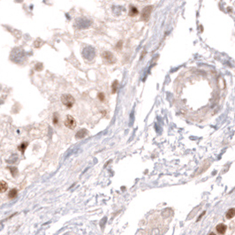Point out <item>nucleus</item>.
<instances>
[{
  "label": "nucleus",
  "instance_id": "nucleus-18",
  "mask_svg": "<svg viewBox=\"0 0 235 235\" xmlns=\"http://www.w3.org/2000/svg\"><path fill=\"white\" fill-rule=\"evenodd\" d=\"M209 235H217V234H216V233H214V232H210Z\"/></svg>",
  "mask_w": 235,
  "mask_h": 235
},
{
  "label": "nucleus",
  "instance_id": "nucleus-13",
  "mask_svg": "<svg viewBox=\"0 0 235 235\" xmlns=\"http://www.w3.org/2000/svg\"><path fill=\"white\" fill-rule=\"evenodd\" d=\"M138 13H139V11L136 9V7H134V6H131L130 7V11H129V15H130V16H132V17L136 16L138 14Z\"/></svg>",
  "mask_w": 235,
  "mask_h": 235
},
{
  "label": "nucleus",
  "instance_id": "nucleus-14",
  "mask_svg": "<svg viewBox=\"0 0 235 235\" xmlns=\"http://www.w3.org/2000/svg\"><path fill=\"white\" fill-rule=\"evenodd\" d=\"M118 85H119V82H118V80H115L114 82H113V84H112V88H111V92L114 94V93H116V91H117V88H118Z\"/></svg>",
  "mask_w": 235,
  "mask_h": 235
},
{
  "label": "nucleus",
  "instance_id": "nucleus-9",
  "mask_svg": "<svg viewBox=\"0 0 235 235\" xmlns=\"http://www.w3.org/2000/svg\"><path fill=\"white\" fill-rule=\"evenodd\" d=\"M226 217L227 219H232L235 217V208H232L230 209H228L226 211Z\"/></svg>",
  "mask_w": 235,
  "mask_h": 235
},
{
  "label": "nucleus",
  "instance_id": "nucleus-16",
  "mask_svg": "<svg viewBox=\"0 0 235 235\" xmlns=\"http://www.w3.org/2000/svg\"><path fill=\"white\" fill-rule=\"evenodd\" d=\"M97 97L100 101L103 102L104 101V98H105V96H104V94L103 93H99L98 95H97Z\"/></svg>",
  "mask_w": 235,
  "mask_h": 235
},
{
  "label": "nucleus",
  "instance_id": "nucleus-7",
  "mask_svg": "<svg viewBox=\"0 0 235 235\" xmlns=\"http://www.w3.org/2000/svg\"><path fill=\"white\" fill-rule=\"evenodd\" d=\"M152 11V6L150 5H148L146 6L143 11H142V19L144 20V21H148L149 17H150V13Z\"/></svg>",
  "mask_w": 235,
  "mask_h": 235
},
{
  "label": "nucleus",
  "instance_id": "nucleus-8",
  "mask_svg": "<svg viewBox=\"0 0 235 235\" xmlns=\"http://www.w3.org/2000/svg\"><path fill=\"white\" fill-rule=\"evenodd\" d=\"M216 230H217V232L218 234L223 235V234H225V233H226V230H227V226H226L225 224H219V225L217 226Z\"/></svg>",
  "mask_w": 235,
  "mask_h": 235
},
{
  "label": "nucleus",
  "instance_id": "nucleus-11",
  "mask_svg": "<svg viewBox=\"0 0 235 235\" xmlns=\"http://www.w3.org/2000/svg\"><path fill=\"white\" fill-rule=\"evenodd\" d=\"M8 188V185L5 181L4 180H0V193H5L6 192Z\"/></svg>",
  "mask_w": 235,
  "mask_h": 235
},
{
  "label": "nucleus",
  "instance_id": "nucleus-2",
  "mask_svg": "<svg viewBox=\"0 0 235 235\" xmlns=\"http://www.w3.org/2000/svg\"><path fill=\"white\" fill-rule=\"evenodd\" d=\"M92 21L85 17L77 18L74 21V27L78 29H85L90 27Z\"/></svg>",
  "mask_w": 235,
  "mask_h": 235
},
{
  "label": "nucleus",
  "instance_id": "nucleus-3",
  "mask_svg": "<svg viewBox=\"0 0 235 235\" xmlns=\"http://www.w3.org/2000/svg\"><path fill=\"white\" fill-rule=\"evenodd\" d=\"M82 56L85 58V59L90 61L93 60L94 57H96V51L94 49V47L92 46H85L83 48V51H82Z\"/></svg>",
  "mask_w": 235,
  "mask_h": 235
},
{
  "label": "nucleus",
  "instance_id": "nucleus-15",
  "mask_svg": "<svg viewBox=\"0 0 235 235\" xmlns=\"http://www.w3.org/2000/svg\"><path fill=\"white\" fill-rule=\"evenodd\" d=\"M27 146H28L27 143H22V144L19 147V149L22 152V153H24V152H25V149H26V148H27Z\"/></svg>",
  "mask_w": 235,
  "mask_h": 235
},
{
  "label": "nucleus",
  "instance_id": "nucleus-4",
  "mask_svg": "<svg viewBox=\"0 0 235 235\" xmlns=\"http://www.w3.org/2000/svg\"><path fill=\"white\" fill-rule=\"evenodd\" d=\"M61 102L67 108H71L74 104L75 99L74 98V97L72 95H70V94H64V95L61 97Z\"/></svg>",
  "mask_w": 235,
  "mask_h": 235
},
{
  "label": "nucleus",
  "instance_id": "nucleus-5",
  "mask_svg": "<svg viewBox=\"0 0 235 235\" xmlns=\"http://www.w3.org/2000/svg\"><path fill=\"white\" fill-rule=\"evenodd\" d=\"M64 125L67 128L71 129V130H74V129L75 128V126H76V120H75V119L73 116L67 115L65 121H64Z\"/></svg>",
  "mask_w": 235,
  "mask_h": 235
},
{
  "label": "nucleus",
  "instance_id": "nucleus-12",
  "mask_svg": "<svg viewBox=\"0 0 235 235\" xmlns=\"http://www.w3.org/2000/svg\"><path fill=\"white\" fill-rule=\"evenodd\" d=\"M87 134H88V131L87 130H84V129H81V130H80L78 133H77V134H76V138L77 139H82V138H84L86 135H87Z\"/></svg>",
  "mask_w": 235,
  "mask_h": 235
},
{
  "label": "nucleus",
  "instance_id": "nucleus-17",
  "mask_svg": "<svg viewBox=\"0 0 235 235\" xmlns=\"http://www.w3.org/2000/svg\"><path fill=\"white\" fill-rule=\"evenodd\" d=\"M57 122H58V115H57V118H56V115L54 114V119H53V123H54V125H57Z\"/></svg>",
  "mask_w": 235,
  "mask_h": 235
},
{
  "label": "nucleus",
  "instance_id": "nucleus-1",
  "mask_svg": "<svg viewBox=\"0 0 235 235\" xmlns=\"http://www.w3.org/2000/svg\"><path fill=\"white\" fill-rule=\"evenodd\" d=\"M24 57H25V53H24V51L21 48H16L11 51V59L17 64H20V62H22L23 59H24Z\"/></svg>",
  "mask_w": 235,
  "mask_h": 235
},
{
  "label": "nucleus",
  "instance_id": "nucleus-6",
  "mask_svg": "<svg viewBox=\"0 0 235 235\" xmlns=\"http://www.w3.org/2000/svg\"><path fill=\"white\" fill-rule=\"evenodd\" d=\"M102 57L103 58V60L105 62H107V63L111 64V63H113L115 61V58H114L113 54L111 52H110V51H103L102 53Z\"/></svg>",
  "mask_w": 235,
  "mask_h": 235
},
{
  "label": "nucleus",
  "instance_id": "nucleus-10",
  "mask_svg": "<svg viewBox=\"0 0 235 235\" xmlns=\"http://www.w3.org/2000/svg\"><path fill=\"white\" fill-rule=\"evenodd\" d=\"M18 195V190L16 188H13V189H11L8 193V197L9 199L11 200H13V199H15Z\"/></svg>",
  "mask_w": 235,
  "mask_h": 235
}]
</instances>
